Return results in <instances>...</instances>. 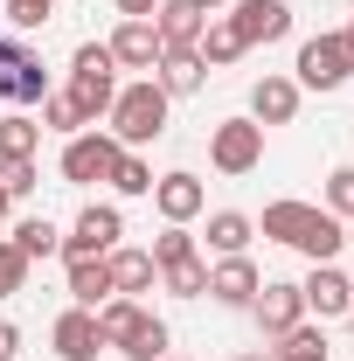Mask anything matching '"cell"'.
<instances>
[{
	"instance_id": "cell-1",
	"label": "cell",
	"mask_w": 354,
	"mask_h": 361,
	"mask_svg": "<svg viewBox=\"0 0 354 361\" xmlns=\"http://www.w3.org/2000/svg\"><path fill=\"white\" fill-rule=\"evenodd\" d=\"M167 111H174V97L153 84V77H133V84H118V97H111V111H104V133L118 139L126 153H139V146L167 139Z\"/></svg>"
},
{
	"instance_id": "cell-2",
	"label": "cell",
	"mask_w": 354,
	"mask_h": 361,
	"mask_svg": "<svg viewBox=\"0 0 354 361\" xmlns=\"http://www.w3.org/2000/svg\"><path fill=\"white\" fill-rule=\"evenodd\" d=\"M70 104L84 111V126H97L104 111H111V97H118V63H111V49L104 42H77L70 56Z\"/></svg>"
},
{
	"instance_id": "cell-3",
	"label": "cell",
	"mask_w": 354,
	"mask_h": 361,
	"mask_svg": "<svg viewBox=\"0 0 354 361\" xmlns=\"http://www.w3.org/2000/svg\"><path fill=\"white\" fill-rule=\"evenodd\" d=\"M209 167L229 180H243V174H257L264 167V126L243 111V118H222V126H209Z\"/></svg>"
},
{
	"instance_id": "cell-4",
	"label": "cell",
	"mask_w": 354,
	"mask_h": 361,
	"mask_svg": "<svg viewBox=\"0 0 354 361\" xmlns=\"http://www.w3.org/2000/svg\"><path fill=\"white\" fill-rule=\"evenodd\" d=\"M42 97H49V70H42V56L21 42V35H0V104L28 111V104H42Z\"/></svg>"
},
{
	"instance_id": "cell-5",
	"label": "cell",
	"mask_w": 354,
	"mask_h": 361,
	"mask_svg": "<svg viewBox=\"0 0 354 361\" xmlns=\"http://www.w3.org/2000/svg\"><path fill=\"white\" fill-rule=\"evenodd\" d=\"M292 70H299V77H292L299 90H341V84L354 77L341 28H334V35H306V42H299V63H292Z\"/></svg>"
},
{
	"instance_id": "cell-6",
	"label": "cell",
	"mask_w": 354,
	"mask_h": 361,
	"mask_svg": "<svg viewBox=\"0 0 354 361\" xmlns=\"http://www.w3.org/2000/svg\"><path fill=\"white\" fill-rule=\"evenodd\" d=\"M118 139L104 133V126H90V133H77V139H63V180L70 188H90V180H111V167H118Z\"/></svg>"
},
{
	"instance_id": "cell-7",
	"label": "cell",
	"mask_w": 354,
	"mask_h": 361,
	"mask_svg": "<svg viewBox=\"0 0 354 361\" xmlns=\"http://www.w3.org/2000/svg\"><path fill=\"white\" fill-rule=\"evenodd\" d=\"M126 243V216L111 209V202H90L77 223L63 229V264L70 257H104V250H118Z\"/></svg>"
},
{
	"instance_id": "cell-8",
	"label": "cell",
	"mask_w": 354,
	"mask_h": 361,
	"mask_svg": "<svg viewBox=\"0 0 354 361\" xmlns=\"http://www.w3.org/2000/svg\"><path fill=\"white\" fill-rule=\"evenodd\" d=\"M222 21L236 28V42H243V49H257V42H285V35H292V7H285V0H236Z\"/></svg>"
},
{
	"instance_id": "cell-9",
	"label": "cell",
	"mask_w": 354,
	"mask_h": 361,
	"mask_svg": "<svg viewBox=\"0 0 354 361\" xmlns=\"http://www.w3.org/2000/svg\"><path fill=\"white\" fill-rule=\"evenodd\" d=\"M153 209H160V223H195L202 209H209V188H202V174H188V167H174V174H153Z\"/></svg>"
},
{
	"instance_id": "cell-10",
	"label": "cell",
	"mask_w": 354,
	"mask_h": 361,
	"mask_svg": "<svg viewBox=\"0 0 354 361\" xmlns=\"http://www.w3.org/2000/svg\"><path fill=\"white\" fill-rule=\"evenodd\" d=\"M250 313H257V334L278 341V334H292V326L306 319V299H299V285H292V278H264V285H257V299H250Z\"/></svg>"
},
{
	"instance_id": "cell-11",
	"label": "cell",
	"mask_w": 354,
	"mask_h": 361,
	"mask_svg": "<svg viewBox=\"0 0 354 361\" xmlns=\"http://www.w3.org/2000/svg\"><path fill=\"white\" fill-rule=\"evenodd\" d=\"M299 299H306V319H348V299H354V278L341 264H312L306 285H299Z\"/></svg>"
},
{
	"instance_id": "cell-12",
	"label": "cell",
	"mask_w": 354,
	"mask_h": 361,
	"mask_svg": "<svg viewBox=\"0 0 354 361\" xmlns=\"http://www.w3.org/2000/svg\"><path fill=\"white\" fill-rule=\"evenodd\" d=\"M104 49H111V63H118V70H139V77H153V70H160V56H167L153 21H118V28L104 35Z\"/></svg>"
},
{
	"instance_id": "cell-13",
	"label": "cell",
	"mask_w": 354,
	"mask_h": 361,
	"mask_svg": "<svg viewBox=\"0 0 354 361\" xmlns=\"http://www.w3.org/2000/svg\"><path fill=\"white\" fill-rule=\"evenodd\" d=\"M257 285H264V271L250 264V250H243V257H216V264H209V299H216V306H236V313H250Z\"/></svg>"
},
{
	"instance_id": "cell-14",
	"label": "cell",
	"mask_w": 354,
	"mask_h": 361,
	"mask_svg": "<svg viewBox=\"0 0 354 361\" xmlns=\"http://www.w3.org/2000/svg\"><path fill=\"white\" fill-rule=\"evenodd\" d=\"M49 341H56V361H97L104 355V334H97V313L90 306H70V313L49 326Z\"/></svg>"
},
{
	"instance_id": "cell-15",
	"label": "cell",
	"mask_w": 354,
	"mask_h": 361,
	"mask_svg": "<svg viewBox=\"0 0 354 361\" xmlns=\"http://www.w3.org/2000/svg\"><path fill=\"white\" fill-rule=\"evenodd\" d=\"M299 97H306V90L292 84V77H257V84H250V118H257V126H292V118H299Z\"/></svg>"
},
{
	"instance_id": "cell-16",
	"label": "cell",
	"mask_w": 354,
	"mask_h": 361,
	"mask_svg": "<svg viewBox=\"0 0 354 361\" xmlns=\"http://www.w3.org/2000/svg\"><path fill=\"white\" fill-rule=\"evenodd\" d=\"M104 264H111V292H118V299H139V292H153V285H160V264H153V250H133V243H118V250H104Z\"/></svg>"
},
{
	"instance_id": "cell-17",
	"label": "cell",
	"mask_w": 354,
	"mask_h": 361,
	"mask_svg": "<svg viewBox=\"0 0 354 361\" xmlns=\"http://www.w3.org/2000/svg\"><path fill=\"white\" fill-rule=\"evenodd\" d=\"M153 84L167 90V97H195V90L209 84V63H202L195 49H167V56H160V70H153Z\"/></svg>"
},
{
	"instance_id": "cell-18",
	"label": "cell",
	"mask_w": 354,
	"mask_h": 361,
	"mask_svg": "<svg viewBox=\"0 0 354 361\" xmlns=\"http://www.w3.org/2000/svg\"><path fill=\"white\" fill-rule=\"evenodd\" d=\"M292 250H299V257H312V264H334V257L348 250V223H341V216H326V209H312L306 236H299Z\"/></svg>"
},
{
	"instance_id": "cell-19",
	"label": "cell",
	"mask_w": 354,
	"mask_h": 361,
	"mask_svg": "<svg viewBox=\"0 0 354 361\" xmlns=\"http://www.w3.org/2000/svg\"><path fill=\"white\" fill-rule=\"evenodd\" d=\"M153 28H160V49H195L209 21H202L188 0H160V7H153Z\"/></svg>"
},
{
	"instance_id": "cell-20",
	"label": "cell",
	"mask_w": 354,
	"mask_h": 361,
	"mask_svg": "<svg viewBox=\"0 0 354 361\" xmlns=\"http://www.w3.org/2000/svg\"><path fill=\"white\" fill-rule=\"evenodd\" d=\"M104 299H118L111 292V264L104 257H70V306H104Z\"/></svg>"
},
{
	"instance_id": "cell-21",
	"label": "cell",
	"mask_w": 354,
	"mask_h": 361,
	"mask_svg": "<svg viewBox=\"0 0 354 361\" xmlns=\"http://www.w3.org/2000/svg\"><path fill=\"white\" fill-rule=\"evenodd\" d=\"M202 236H209V250H216V257H243V250H250V236H257V216H243V209H216Z\"/></svg>"
},
{
	"instance_id": "cell-22",
	"label": "cell",
	"mask_w": 354,
	"mask_h": 361,
	"mask_svg": "<svg viewBox=\"0 0 354 361\" xmlns=\"http://www.w3.org/2000/svg\"><path fill=\"white\" fill-rule=\"evenodd\" d=\"M146 319L153 313H146L139 299H104V306H97V334H104V348H133V334Z\"/></svg>"
},
{
	"instance_id": "cell-23",
	"label": "cell",
	"mask_w": 354,
	"mask_h": 361,
	"mask_svg": "<svg viewBox=\"0 0 354 361\" xmlns=\"http://www.w3.org/2000/svg\"><path fill=\"white\" fill-rule=\"evenodd\" d=\"M35 153H42V126H35L28 111H7V118H0V167L35 160Z\"/></svg>"
},
{
	"instance_id": "cell-24",
	"label": "cell",
	"mask_w": 354,
	"mask_h": 361,
	"mask_svg": "<svg viewBox=\"0 0 354 361\" xmlns=\"http://www.w3.org/2000/svg\"><path fill=\"white\" fill-rule=\"evenodd\" d=\"M28 264H42V257H63V229L49 223V216H28V223H14V236H7Z\"/></svg>"
},
{
	"instance_id": "cell-25",
	"label": "cell",
	"mask_w": 354,
	"mask_h": 361,
	"mask_svg": "<svg viewBox=\"0 0 354 361\" xmlns=\"http://www.w3.org/2000/svg\"><path fill=\"white\" fill-rule=\"evenodd\" d=\"M271 361H326V326H319V319H299L292 334H278Z\"/></svg>"
},
{
	"instance_id": "cell-26",
	"label": "cell",
	"mask_w": 354,
	"mask_h": 361,
	"mask_svg": "<svg viewBox=\"0 0 354 361\" xmlns=\"http://www.w3.org/2000/svg\"><path fill=\"white\" fill-rule=\"evenodd\" d=\"M306 223H312V202H271L257 229H264L271 243H299V236H306Z\"/></svg>"
},
{
	"instance_id": "cell-27",
	"label": "cell",
	"mask_w": 354,
	"mask_h": 361,
	"mask_svg": "<svg viewBox=\"0 0 354 361\" xmlns=\"http://www.w3.org/2000/svg\"><path fill=\"white\" fill-rule=\"evenodd\" d=\"M195 56H202V63H209V70H229V63H236V56H250V49L236 42V28H229V21H209V28H202V42H195Z\"/></svg>"
},
{
	"instance_id": "cell-28",
	"label": "cell",
	"mask_w": 354,
	"mask_h": 361,
	"mask_svg": "<svg viewBox=\"0 0 354 361\" xmlns=\"http://www.w3.org/2000/svg\"><path fill=\"white\" fill-rule=\"evenodd\" d=\"M35 111H42V118H35V126H42V133H63V139H77V133H90L84 126V111H77V104H70V90H49L42 104H35Z\"/></svg>"
},
{
	"instance_id": "cell-29",
	"label": "cell",
	"mask_w": 354,
	"mask_h": 361,
	"mask_svg": "<svg viewBox=\"0 0 354 361\" xmlns=\"http://www.w3.org/2000/svg\"><path fill=\"white\" fill-rule=\"evenodd\" d=\"M160 285H167L174 299H202V292H209V257L195 250V257H181V264H167V271H160Z\"/></svg>"
},
{
	"instance_id": "cell-30",
	"label": "cell",
	"mask_w": 354,
	"mask_h": 361,
	"mask_svg": "<svg viewBox=\"0 0 354 361\" xmlns=\"http://www.w3.org/2000/svg\"><path fill=\"white\" fill-rule=\"evenodd\" d=\"M111 188H118L126 202L153 195V160H146V153H118V167H111Z\"/></svg>"
},
{
	"instance_id": "cell-31",
	"label": "cell",
	"mask_w": 354,
	"mask_h": 361,
	"mask_svg": "<svg viewBox=\"0 0 354 361\" xmlns=\"http://www.w3.org/2000/svg\"><path fill=\"white\" fill-rule=\"evenodd\" d=\"M56 7H63V0H7V28H14V35H35Z\"/></svg>"
},
{
	"instance_id": "cell-32",
	"label": "cell",
	"mask_w": 354,
	"mask_h": 361,
	"mask_svg": "<svg viewBox=\"0 0 354 361\" xmlns=\"http://www.w3.org/2000/svg\"><path fill=\"white\" fill-rule=\"evenodd\" d=\"M28 257H21V250H14V243H7V236H0V299H14V292H28Z\"/></svg>"
},
{
	"instance_id": "cell-33",
	"label": "cell",
	"mask_w": 354,
	"mask_h": 361,
	"mask_svg": "<svg viewBox=\"0 0 354 361\" xmlns=\"http://www.w3.org/2000/svg\"><path fill=\"white\" fill-rule=\"evenodd\" d=\"M181 257H195V236H188L181 223H167L160 236H153V264L167 271V264H181Z\"/></svg>"
},
{
	"instance_id": "cell-34",
	"label": "cell",
	"mask_w": 354,
	"mask_h": 361,
	"mask_svg": "<svg viewBox=\"0 0 354 361\" xmlns=\"http://www.w3.org/2000/svg\"><path fill=\"white\" fill-rule=\"evenodd\" d=\"M118 355L126 361H160L167 355V319H146V326L133 334V348H118Z\"/></svg>"
},
{
	"instance_id": "cell-35",
	"label": "cell",
	"mask_w": 354,
	"mask_h": 361,
	"mask_svg": "<svg viewBox=\"0 0 354 361\" xmlns=\"http://www.w3.org/2000/svg\"><path fill=\"white\" fill-rule=\"evenodd\" d=\"M326 216L354 223V167H334V174H326Z\"/></svg>"
},
{
	"instance_id": "cell-36",
	"label": "cell",
	"mask_w": 354,
	"mask_h": 361,
	"mask_svg": "<svg viewBox=\"0 0 354 361\" xmlns=\"http://www.w3.org/2000/svg\"><path fill=\"white\" fill-rule=\"evenodd\" d=\"M35 160H14V167H0V188H7V195H14V202H28V195H35Z\"/></svg>"
},
{
	"instance_id": "cell-37",
	"label": "cell",
	"mask_w": 354,
	"mask_h": 361,
	"mask_svg": "<svg viewBox=\"0 0 354 361\" xmlns=\"http://www.w3.org/2000/svg\"><path fill=\"white\" fill-rule=\"evenodd\" d=\"M21 355V326H14V319H0V361H14Z\"/></svg>"
},
{
	"instance_id": "cell-38",
	"label": "cell",
	"mask_w": 354,
	"mask_h": 361,
	"mask_svg": "<svg viewBox=\"0 0 354 361\" xmlns=\"http://www.w3.org/2000/svg\"><path fill=\"white\" fill-rule=\"evenodd\" d=\"M160 0H118V21H153Z\"/></svg>"
},
{
	"instance_id": "cell-39",
	"label": "cell",
	"mask_w": 354,
	"mask_h": 361,
	"mask_svg": "<svg viewBox=\"0 0 354 361\" xmlns=\"http://www.w3.org/2000/svg\"><path fill=\"white\" fill-rule=\"evenodd\" d=\"M188 7H195L202 21H216V14H222V0H188Z\"/></svg>"
},
{
	"instance_id": "cell-40",
	"label": "cell",
	"mask_w": 354,
	"mask_h": 361,
	"mask_svg": "<svg viewBox=\"0 0 354 361\" xmlns=\"http://www.w3.org/2000/svg\"><path fill=\"white\" fill-rule=\"evenodd\" d=\"M7 209H14V195H7V188H0V229H7Z\"/></svg>"
},
{
	"instance_id": "cell-41",
	"label": "cell",
	"mask_w": 354,
	"mask_h": 361,
	"mask_svg": "<svg viewBox=\"0 0 354 361\" xmlns=\"http://www.w3.org/2000/svg\"><path fill=\"white\" fill-rule=\"evenodd\" d=\"M341 42H348V63H354V21H348V28H341Z\"/></svg>"
},
{
	"instance_id": "cell-42",
	"label": "cell",
	"mask_w": 354,
	"mask_h": 361,
	"mask_svg": "<svg viewBox=\"0 0 354 361\" xmlns=\"http://www.w3.org/2000/svg\"><path fill=\"white\" fill-rule=\"evenodd\" d=\"M222 361H264V355H222Z\"/></svg>"
},
{
	"instance_id": "cell-43",
	"label": "cell",
	"mask_w": 354,
	"mask_h": 361,
	"mask_svg": "<svg viewBox=\"0 0 354 361\" xmlns=\"http://www.w3.org/2000/svg\"><path fill=\"white\" fill-rule=\"evenodd\" d=\"M160 361H188V355H160Z\"/></svg>"
},
{
	"instance_id": "cell-44",
	"label": "cell",
	"mask_w": 354,
	"mask_h": 361,
	"mask_svg": "<svg viewBox=\"0 0 354 361\" xmlns=\"http://www.w3.org/2000/svg\"><path fill=\"white\" fill-rule=\"evenodd\" d=\"M348 243H354V223H348Z\"/></svg>"
},
{
	"instance_id": "cell-45",
	"label": "cell",
	"mask_w": 354,
	"mask_h": 361,
	"mask_svg": "<svg viewBox=\"0 0 354 361\" xmlns=\"http://www.w3.org/2000/svg\"><path fill=\"white\" fill-rule=\"evenodd\" d=\"M348 319H354V299H348Z\"/></svg>"
},
{
	"instance_id": "cell-46",
	"label": "cell",
	"mask_w": 354,
	"mask_h": 361,
	"mask_svg": "<svg viewBox=\"0 0 354 361\" xmlns=\"http://www.w3.org/2000/svg\"><path fill=\"white\" fill-rule=\"evenodd\" d=\"M348 7H354V0H348Z\"/></svg>"
}]
</instances>
